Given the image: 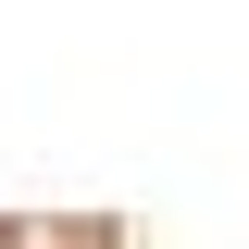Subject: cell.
Returning a JSON list of instances; mask_svg holds the SVG:
<instances>
[{
  "label": "cell",
  "mask_w": 249,
  "mask_h": 249,
  "mask_svg": "<svg viewBox=\"0 0 249 249\" xmlns=\"http://www.w3.org/2000/svg\"><path fill=\"white\" fill-rule=\"evenodd\" d=\"M0 249H124V224L112 212H13Z\"/></svg>",
  "instance_id": "obj_1"
}]
</instances>
